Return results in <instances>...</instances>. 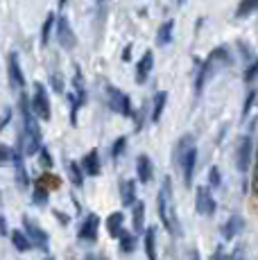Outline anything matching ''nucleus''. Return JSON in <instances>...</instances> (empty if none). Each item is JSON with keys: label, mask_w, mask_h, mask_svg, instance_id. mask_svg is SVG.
Masks as SVG:
<instances>
[{"label": "nucleus", "mask_w": 258, "mask_h": 260, "mask_svg": "<svg viewBox=\"0 0 258 260\" xmlns=\"http://www.w3.org/2000/svg\"><path fill=\"white\" fill-rule=\"evenodd\" d=\"M21 116H23V136H21V149L25 156H34L41 149V129H39L37 116L32 113L29 107V98L25 93L21 95Z\"/></svg>", "instance_id": "1"}, {"label": "nucleus", "mask_w": 258, "mask_h": 260, "mask_svg": "<svg viewBox=\"0 0 258 260\" xmlns=\"http://www.w3.org/2000/svg\"><path fill=\"white\" fill-rule=\"evenodd\" d=\"M197 63V77H195V93H202V88H204L206 79L213 77L217 71H222V68L229 63V52H227V48H215L211 54H208L206 61H200V59H195Z\"/></svg>", "instance_id": "2"}, {"label": "nucleus", "mask_w": 258, "mask_h": 260, "mask_svg": "<svg viewBox=\"0 0 258 260\" xmlns=\"http://www.w3.org/2000/svg\"><path fill=\"white\" fill-rule=\"evenodd\" d=\"M156 211L161 217L163 226L170 233L177 231V219H175V204H172V181L170 179H163L161 188H158V197H156Z\"/></svg>", "instance_id": "3"}, {"label": "nucleus", "mask_w": 258, "mask_h": 260, "mask_svg": "<svg viewBox=\"0 0 258 260\" xmlns=\"http://www.w3.org/2000/svg\"><path fill=\"white\" fill-rule=\"evenodd\" d=\"M29 107H32V113L41 120H50L52 116V107H50V98H48V91L41 82L34 84V95L29 100Z\"/></svg>", "instance_id": "4"}, {"label": "nucleus", "mask_w": 258, "mask_h": 260, "mask_svg": "<svg viewBox=\"0 0 258 260\" xmlns=\"http://www.w3.org/2000/svg\"><path fill=\"white\" fill-rule=\"evenodd\" d=\"M107 104L111 107V111L120 113V116H132V100L120 88L107 86Z\"/></svg>", "instance_id": "5"}, {"label": "nucleus", "mask_w": 258, "mask_h": 260, "mask_svg": "<svg viewBox=\"0 0 258 260\" xmlns=\"http://www.w3.org/2000/svg\"><path fill=\"white\" fill-rule=\"evenodd\" d=\"M57 41L63 50H73L77 43L75 32H73V27H71V21H68V16H63V14L57 18Z\"/></svg>", "instance_id": "6"}, {"label": "nucleus", "mask_w": 258, "mask_h": 260, "mask_svg": "<svg viewBox=\"0 0 258 260\" xmlns=\"http://www.w3.org/2000/svg\"><path fill=\"white\" fill-rule=\"evenodd\" d=\"M23 229H25V236L32 240L34 247H39V249H43V251H48V244H50V240H48V233L43 231L41 226H37L32 219L23 217Z\"/></svg>", "instance_id": "7"}, {"label": "nucleus", "mask_w": 258, "mask_h": 260, "mask_svg": "<svg viewBox=\"0 0 258 260\" xmlns=\"http://www.w3.org/2000/svg\"><path fill=\"white\" fill-rule=\"evenodd\" d=\"M7 79L12 84V88H16V91L25 86V77H23L21 61H18L16 52H9V57H7Z\"/></svg>", "instance_id": "8"}, {"label": "nucleus", "mask_w": 258, "mask_h": 260, "mask_svg": "<svg viewBox=\"0 0 258 260\" xmlns=\"http://www.w3.org/2000/svg\"><path fill=\"white\" fill-rule=\"evenodd\" d=\"M251 163V136H242L236 149V166L240 172H247Z\"/></svg>", "instance_id": "9"}, {"label": "nucleus", "mask_w": 258, "mask_h": 260, "mask_svg": "<svg viewBox=\"0 0 258 260\" xmlns=\"http://www.w3.org/2000/svg\"><path fill=\"white\" fill-rule=\"evenodd\" d=\"M98 229H100V217L98 215H86V219L79 226V240H86V242H95L98 240Z\"/></svg>", "instance_id": "10"}, {"label": "nucleus", "mask_w": 258, "mask_h": 260, "mask_svg": "<svg viewBox=\"0 0 258 260\" xmlns=\"http://www.w3.org/2000/svg\"><path fill=\"white\" fill-rule=\"evenodd\" d=\"M195 208L200 215H208L215 213V199L211 197V192H208V188H197V197H195Z\"/></svg>", "instance_id": "11"}, {"label": "nucleus", "mask_w": 258, "mask_h": 260, "mask_svg": "<svg viewBox=\"0 0 258 260\" xmlns=\"http://www.w3.org/2000/svg\"><path fill=\"white\" fill-rule=\"evenodd\" d=\"M152 66H154V54L147 50L141 57V61L136 63V82L138 84H145V79L150 77V73H152Z\"/></svg>", "instance_id": "12"}, {"label": "nucleus", "mask_w": 258, "mask_h": 260, "mask_svg": "<svg viewBox=\"0 0 258 260\" xmlns=\"http://www.w3.org/2000/svg\"><path fill=\"white\" fill-rule=\"evenodd\" d=\"M179 166L183 168V181H186V186H190L192 174H195V166H197V147L188 149V154L183 156V161L179 163Z\"/></svg>", "instance_id": "13"}, {"label": "nucleus", "mask_w": 258, "mask_h": 260, "mask_svg": "<svg viewBox=\"0 0 258 260\" xmlns=\"http://www.w3.org/2000/svg\"><path fill=\"white\" fill-rule=\"evenodd\" d=\"M82 170L88 177H98V174H100V154H98V149H91V152L82 158Z\"/></svg>", "instance_id": "14"}, {"label": "nucleus", "mask_w": 258, "mask_h": 260, "mask_svg": "<svg viewBox=\"0 0 258 260\" xmlns=\"http://www.w3.org/2000/svg\"><path fill=\"white\" fill-rule=\"evenodd\" d=\"M14 168H16V183L18 188H27L29 186V174L25 170V163H23V152H14Z\"/></svg>", "instance_id": "15"}, {"label": "nucleus", "mask_w": 258, "mask_h": 260, "mask_svg": "<svg viewBox=\"0 0 258 260\" xmlns=\"http://www.w3.org/2000/svg\"><path fill=\"white\" fill-rule=\"evenodd\" d=\"M152 172H154V168H152L150 156H147V154H141V156L136 158V174H138V179H141V183L150 181Z\"/></svg>", "instance_id": "16"}, {"label": "nucleus", "mask_w": 258, "mask_h": 260, "mask_svg": "<svg viewBox=\"0 0 258 260\" xmlns=\"http://www.w3.org/2000/svg\"><path fill=\"white\" fill-rule=\"evenodd\" d=\"M120 202L122 206H134L136 204V183L132 179L120 183Z\"/></svg>", "instance_id": "17"}, {"label": "nucleus", "mask_w": 258, "mask_h": 260, "mask_svg": "<svg viewBox=\"0 0 258 260\" xmlns=\"http://www.w3.org/2000/svg\"><path fill=\"white\" fill-rule=\"evenodd\" d=\"M122 224H125V215H122L120 211L109 215L107 229H109V233H111V238H120L122 236V231H125V229H122Z\"/></svg>", "instance_id": "18"}, {"label": "nucleus", "mask_w": 258, "mask_h": 260, "mask_svg": "<svg viewBox=\"0 0 258 260\" xmlns=\"http://www.w3.org/2000/svg\"><path fill=\"white\" fill-rule=\"evenodd\" d=\"M166 102H168V93L166 91H158L152 100V122H158L163 116V109H166Z\"/></svg>", "instance_id": "19"}, {"label": "nucleus", "mask_w": 258, "mask_h": 260, "mask_svg": "<svg viewBox=\"0 0 258 260\" xmlns=\"http://www.w3.org/2000/svg\"><path fill=\"white\" fill-rule=\"evenodd\" d=\"M242 226H245V222H242L240 215H231V217L227 219V224H224V229H222V233H224L227 240H231L233 236H238V233L242 231Z\"/></svg>", "instance_id": "20"}, {"label": "nucleus", "mask_w": 258, "mask_h": 260, "mask_svg": "<svg viewBox=\"0 0 258 260\" xmlns=\"http://www.w3.org/2000/svg\"><path fill=\"white\" fill-rule=\"evenodd\" d=\"M9 238H12V244L16 247V251H21V253H25V251H29V249L34 247L32 240L25 236V231H12L9 233Z\"/></svg>", "instance_id": "21"}, {"label": "nucleus", "mask_w": 258, "mask_h": 260, "mask_svg": "<svg viewBox=\"0 0 258 260\" xmlns=\"http://www.w3.org/2000/svg\"><path fill=\"white\" fill-rule=\"evenodd\" d=\"M172 29H175V23L172 21H166L158 27V32H156V46H161V48H166V46H170V41H172Z\"/></svg>", "instance_id": "22"}, {"label": "nucleus", "mask_w": 258, "mask_h": 260, "mask_svg": "<svg viewBox=\"0 0 258 260\" xmlns=\"http://www.w3.org/2000/svg\"><path fill=\"white\" fill-rule=\"evenodd\" d=\"M190 147H195L192 136H181L179 143H177V147H175V163H177V166L183 161V156L188 154V149H190Z\"/></svg>", "instance_id": "23"}, {"label": "nucleus", "mask_w": 258, "mask_h": 260, "mask_svg": "<svg viewBox=\"0 0 258 260\" xmlns=\"http://www.w3.org/2000/svg\"><path fill=\"white\" fill-rule=\"evenodd\" d=\"M132 222H134V233H141L143 231V224H145V204H143V202L134 204Z\"/></svg>", "instance_id": "24"}, {"label": "nucleus", "mask_w": 258, "mask_h": 260, "mask_svg": "<svg viewBox=\"0 0 258 260\" xmlns=\"http://www.w3.org/2000/svg\"><path fill=\"white\" fill-rule=\"evenodd\" d=\"M145 253H147V260H158V256H156V229H147L145 231Z\"/></svg>", "instance_id": "25"}, {"label": "nucleus", "mask_w": 258, "mask_h": 260, "mask_svg": "<svg viewBox=\"0 0 258 260\" xmlns=\"http://www.w3.org/2000/svg\"><path fill=\"white\" fill-rule=\"evenodd\" d=\"M54 25H57L54 14H48L46 21H43V25H41V43H43V46H48V41H50V32H52Z\"/></svg>", "instance_id": "26"}, {"label": "nucleus", "mask_w": 258, "mask_h": 260, "mask_svg": "<svg viewBox=\"0 0 258 260\" xmlns=\"http://www.w3.org/2000/svg\"><path fill=\"white\" fill-rule=\"evenodd\" d=\"M118 240H120V251L122 253H132L134 249H136V233L122 231V236L118 238Z\"/></svg>", "instance_id": "27"}, {"label": "nucleus", "mask_w": 258, "mask_h": 260, "mask_svg": "<svg viewBox=\"0 0 258 260\" xmlns=\"http://www.w3.org/2000/svg\"><path fill=\"white\" fill-rule=\"evenodd\" d=\"M68 177H71L73 186H84V170L79 168V163H68Z\"/></svg>", "instance_id": "28"}, {"label": "nucleus", "mask_w": 258, "mask_h": 260, "mask_svg": "<svg viewBox=\"0 0 258 260\" xmlns=\"http://www.w3.org/2000/svg\"><path fill=\"white\" fill-rule=\"evenodd\" d=\"M258 9V0H242L240 5H238V16L240 18H245V16H249V14H254Z\"/></svg>", "instance_id": "29"}, {"label": "nucleus", "mask_w": 258, "mask_h": 260, "mask_svg": "<svg viewBox=\"0 0 258 260\" xmlns=\"http://www.w3.org/2000/svg\"><path fill=\"white\" fill-rule=\"evenodd\" d=\"M14 161V149L9 145H3L0 143V166H7V163Z\"/></svg>", "instance_id": "30"}, {"label": "nucleus", "mask_w": 258, "mask_h": 260, "mask_svg": "<svg viewBox=\"0 0 258 260\" xmlns=\"http://www.w3.org/2000/svg\"><path fill=\"white\" fill-rule=\"evenodd\" d=\"M37 206H46L48 204V190L43 188V186H37L34 188V199H32Z\"/></svg>", "instance_id": "31"}, {"label": "nucleus", "mask_w": 258, "mask_h": 260, "mask_svg": "<svg viewBox=\"0 0 258 260\" xmlns=\"http://www.w3.org/2000/svg\"><path fill=\"white\" fill-rule=\"evenodd\" d=\"M125 147H127V138H125V136H120L116 143H113V147H111V156H113V158H120V154L125 152Z\"/></svg>", "instance_id": "32"}, {"label": "nucleus", "mask_w": 258, "mask_h": 260, "mask_svg": "<svg viewBox=\"0 0 258 260\" xmlns=\"http://www.w3.org/2000/svg\"><path fill=\"white\" fill-rule=\"evenodd\" d=\"M39 158H41V166L46 168V170H50V168H52V156H50V152H48L46 147L39 149Z\"/></svg>", "instance_id": "33"}, {"label": "nucleus", "mask_w": 258, "mask_h": 260, "mask_svg": "<svg viewBox=\"0 0 258 260\" xmlns=\"http://www.w3.org/2000/svg\"><path fill=\"white\" fill-rule=\"evenodd\" d=\"M256 77H258V59L254 63H249V68L245 71V82H254Z\"/></svg>", "instance_id": "34"}, {"label": "nucleus", "mask_w": 258, "mask_h": 260, "mask_svg": "<svg viewBox=\"0 0 258 260\" xmlns=\"http://www.w3.org/2000/svg\"><path fill=\"white\" fill-rule=\"evenodd\" d=\"M208 181H211L213 186H220V170H217V168L208 170Z\"/></svg>", "instance_id": "35"}, {"label": "nucleus", "mask_w": 258, "mask_h": 260, "mask_svg": "<svg viewBox=\"0 0 258 260\" xmlns=\"http://www.w3.org/2000/svg\"><path fill=\"white\" fill-rule=\"evenodd\" d=\"M254 98H256V93H254V91L247 95V100H245V109H242V116H245V118H247V113H249L251 104H254Z\"/></svg>", "instance_id": "36"}, {"label": "nucleus", "mask_w": 258, "mask_h": 260, "mask_svg": "<svg viewBox=\"0 0 258 260\" xmlns=\"http://www.w3.org/2000/svg\"><path fill=\"white\" fill-rule=\"evenodd\" d=\"M52 88L57 93H63V79L59 77V75H52Z\"/></svg>", "instance_id": "37"}, {"label": "nucleus", "mask_w": 258, "mask_h": 260, "mask_svg": "<svg viewBox=\"0 0 258 260\" xmlns=\"http://www.w3.org/2000/svg\"><path fill=\"white\" fill-rule=\"evenodd\" d=\"M9 120H12V109H5V111H3V118H0V132L5 129V124H7Z\"/></svg>", "instance_id": "38"}, {"label": "nucleus", "mask_w": 258, "mask_h": 260, "mask_svg": "<svg viewBox=\"0 0 258 260\" xmlns=\"http://www.w3.org/2000/svg\"><path fill=\"white\" fill-rule=\"evenodd\" d=\"M229 260H245V249H242V247H238L236 251L231 253V258H229Z\"/></svg>", "instance_id": "39"}, {"label": "nucleus", "mask_w": 258, "mask_h": 260, "mask_svg": "<svg viewBox=\"0 0 258 260\" xmlns=\"http://www.w3.org/2000/svg\"><path fill=\"white\" fill-rule=\"evenodd\" d=\"M211 260H227V258H224V251H222V249L217 247L215 251H213V258H211Z\"/></svg>", "instance_id": "40"}, {"label": "nucleus", "mask_w": 258, "mask_h": 260, "mask_svg": "<svg viewBox=\"0 0 258 260\" xmlns=\"http://www.w3.org/2000/svg\"><path fill=\"white\" fill-rule=\"evenodd\" d=\"M9 229H7V222H5V217H0V236H7Z\"/></svg>", "instance_id": "41"}, {"label": "nucleus", "mask_w": 258, "mask_h": 260, "mask_svg": "<svg viewBox=\"0 0 258 260\" xmlns=\"http://www.w3.org/2000/svg\"><path fill=\"white\" fill-rule=\"evenodd\" d=\"M254 192L258 194V163H256V170H254Z\"/></svg>", "instance_id": "42"}, {"label": "nucleus", "mask_w": 258, "mask_h": 260, "mask_svg": "<svg viewBox=\"0 0 258 260\" xmlns=\"http://www.w3.org/2000/svg\"><path fill=\"white\" fill-rule=\"evenodd\" d=\"M54 215H57V219H59V222H61V224H66V222H68V217H63V213H59V211H57Z\"/></svg>", "instance_id": "43"}, {"label": "nucleus", "mask_w": 258, "mask_h": 260, "mask_svg": "<svg viewBox=\"0 0 258 260\" xmlns=\"http://www.w3.org/2000/svg\"><path fill=\"white\" fill-rule=\"evenodd\" d=\"M129 54H132V46L125 48V52H122V59H129Z\"/></svg>", "instance_id": "44"}, {"label": "nucleus", "mask_w": 258, "mask_h": 260, "mask_svg": "<svg viewBox=\"0 0 258 260\" xmlns=\"http://www.w3.org/2000/svg\"><path fill=\"white\" fill-rule=\"evenodd\" d=\"M190 260H202V258H200V253L195 251V253H192V256H190Z\"/></svg>", "instance_id": "45"}, {"label": "nucleus", "mask_w": 258, "mask_h": 260, "mask_svg": "<svg viewBox=\"0 0 258 260\" xmlns=\"http://www.w3.org/2000/svg\"><path fill=\"white\" fill-rule=\"evenodd\" d=\"M68 3V0H59V5H61V7H63V5H66Z\"/></svg>", "instance_id": "46"}, {"label": "nucleus", "mask_w": 258, "mask_h": 260, "mask_svg": "<svg viewBox=\"0 0 258 260\" xmlns=\"http://www.w3.org/2000/svg\"><path fill=\"white\" fill-rule=\"evenodd\" d=\"M43 260H54V258H52V256H48V258H43Z\"/></svg>", "instance_id": "47"}, {"label": "nucleus", "mask_w": 258, "mask_h": 260, "mask_svg": "<svg viewBox=\"0 0 258 260\" xmlns=\"http://www.w3.org/2000/svg\"><path fill=\"white\" fill-rule=\"evenodd\" d=\"M98 3H104V0H98Z\"/></svg>", "instance_id": "48"}, {"label": "nucleus", "mask_w": 258, "mask_h": 260, "mask_svg": "<svg viewBox=\"0 0 258 260\" xmlns=\"http://www.w3.org/2000/svg\"><path fill=\"white\" fill-rule=\"evenodd\" d=\"M177 3H183V0H177Z\"/></svg>", "instance_id": "49"}]
</instances>
